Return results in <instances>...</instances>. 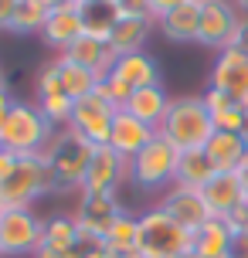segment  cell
Segmentation results:
<instances>
[{
    "label": "cell",
    "instance_id": "cell-50",
    "mask_svg": "<svg viewBox=\"0 0 248 258\" xmlns=\"http://www.w3.org/2000/svg\"><path fill=\"white\" fill-rule=\"evenodd\" d=\"M0 211H4V207H0Z\"/></svg>",
    "mask_w": 248,
    "mask_h": 258
},
{
    "label": "cell",
    "instance_id": "cell-18",
    "mask_svg": "<svg viewBox=\"0 0 248 258\" xmlns=\"http://www.w3.org/2000/svg\"><path fill=\"white\" fill-rule=\"evenodd\" d=\"M109 75H116L130 92L146 89V85H160V68H157V61H153L146 51L116 58V64H112V72H109Z\"/></svg>",
    "mask_w": 248,
    "mask_h": 258
},
{
    "label": "cell",
    "instance_id": "cell-38",
    "mask_svg": "<svg viewBox=\"0 0 248 258\" xmlns=\"http://www.w3.org/2000/svg\"><path fill=\"white\" fill-rule=\"evenodd\" d=\"M17 4H21V0H0V31H11V21H14Z\"/></svg>",
    "mask_w": 248,
    "mask_h": 258
},
{
    "label": "cell",
    "instance_id": "cell-19",
    "mask_svg": "<svg viewBox=\"0 0 248 258\" xmlns=\"http://www.w3.org/2000/svg\"><path fill=\"white\" fill-rule=\"evenodd\" d=\"M197 24H201V0H187V4L173 7L170 14H163L157 21L160 34L167 41H177V44L197 41Z\"/></svg>",
    "mask_w": 248,
    "mask_h": 258
},
{
    "label": "cell",
    "instance_id": "cell-4",
    "mask_svg": "<svg viewBox=\"0 0 248 258\" xmlns=\"http://www.w3.org/2000/svg\"><path fill=\"white\" fill-rule=\"evenodd\" d=\"M191 248H194V234L183 231L160 204L140 214V251H143V258H177Z\"/></svg>",
    "mask_w": 248,
    "mask_h": 258
},
{
    "label": "cell",
    "instance_id": "cell-47",
    "mask_svg": "<svg viewBox=\"0 0 248 258\" xmlns=\"http://www.w3.org/2000/svg\"><path fill=\"white\" fill-rule=\"evenodd\" d=\"M0 92H7V85H4V72H0Z\"/></svg>",
    "mask_w": 248,
    "mask_h": 258
},
{
    "label": "cell",
    "instance_id": "cell-40",
    "mask_svg": "<svg viewBox=\"0 0 248 258\" xmlns=\"http://www.w3.org/2000/svg\"><path fill=\"white\" fill-rule=\"evenodd\" d=\"M11 109H14V99H11V92H0V126H4V119L11 116Z\"/></svg>",
    "mask_w": 248,
    "mask_h": 258
},
{
    "label": "cell",
    "instance_id": "cell-45",
    "mask_svg": "<svg viewBox=\"0 0 248 258\" xmlns=\"http://www.w3.org/2000/svg\"><path fill=\"white\" fill-rule=\"evenodd\" d=\"M231 4L238 7V14H248V0H231Z\"/></svg>",
    "mask_w": 248,
    "mask_h": 258
},
{
    "label": "cell",
    "instance_id": "cell-2",
    "mask_svg": "<svg viewBox=\"0 0 248 258\" xmlns=\"http://www.w3.org/2000/svg\"><path fill=\"white\" fill-rule=\"evenodd\" d=\"M92 153H95V146L89 140H82L72 129H61L44 150L48 163H51V173H54V190H82Z\"/></svg>",
    "mask_w": 248,
    "mask_h": 258
},
{
    "label": "cell",
    "instance_id": "cell-12",
    "mask_svg": "<svg viewBox=\"0 0 248 258\" xmlns=\"http://www.w3.org/2000/svg\"><path fill=\"white\" fill-rule=\"evenodd\" d=\"M211 85L228 92L241 109H248V54L241 48L218 51V61H214V72H211Z\"/></svg>",
    "mask_w": 248,
    "mask_h": 258
},
{
    "label": "cell",
    "instance_id": "cell-28",
    "mask_svg": "<svg viewBox=\"0 0 248 258\" xmlns=\"http://www.w3.org/2000/svg\"><path fill=\"white\" fill-rule=\"evenodd\" d=\"M133 248H140V218L126 211L105 234V251H133Z\"/></svg>",
    "mask_w": 248,
    "mask_h": 258
},
{
    "label": "cell",
    "instance_id": "cell-39",
    "mask_svg": "<svg viewBox=\"0 0 248 258\" xmlns=\"http://www.w3.org/2000/svg\"><path fill=\"white\" fill-rule=\"evenodd\" d=\"M180 4H187V0H150V11H153V21H160L163 14H170L173 7H180Z\"/></svg>",
    "mask_w": 248,
    "mask_h": 258
},
{
    "label": "cell",
    "instance_id": "cell-6",
    "mask_svg": "<svg viewBox=\"0 0 248 258\" xmlns=\"http://www.w3.org/2000/svg\"><path fill=\"white\" fill-rule=\"evenodd\" d=\"M177 163H180V150L173 146L163 136H153L146 143V150L130 160V180L143 190H163V187H173V177H177Z\"/></svg>",
    "mask_w": 248,
    "mask_h": 258
},
{
    "label": "cell",
    "instance_id": "cell-10",
    "mask_svg": "<svg viewBox=\"0 0 248 258\" xmlns=\"http://www.w3.org/2000/svg\"><path fill=\"white\" fill-rule=\"evenodd\" d=\"M126 214V207L116 201V194H102V197H82L79 211H75V224H79V238L89 241H105L109 228Z\"/></svg>",
    "mask_w": 248,
    "mask_h": 258
},
{
    "label": "cell",
    "instance_id": "cell-34",
    "mask_svg": "<svg viewBox=\"0 0 248 258\" xmlns=\"http://www.w3.org/2000/svg\"><path fill=\"white\" fill-rule=\"evenodd\" d=\"M61 92V75H58V61H48L44 68L38 72V99H44V95H58Z\"/></svg>",
    "mask_w": 248,
    "mask_h": 258
},
{
    "label": "cell",
    "instance_id": "cell-49",
    "mask_svg": "<svg viewBox=\"0 0 248 258\" xmlns=\"http://www.w3.org/2000/svg\"><path fill=\"white\" fill-rule=\"evenodd\" d=\"M245 116H248V109H245Z\"/></svg>",
    "mask_w": 248,
    "mask_h": 258
},
{
    "label": "cell",
    "instance_id": "cell-30",
    "mask_svg": "<svg viewBox=\"0 0 248 258\" xmlns=\"http://www.w3.org/2000/svg\"><path fill=\"white\" fill-rule=\"evenodd\" d=\"M41 109V116L51 122V129L58 126H72V112H75V99L72 95H65V92H58V95H44V99H38L34 102Z\"/></svg>",
    "mask_w": 248,
    "mask_h": 258
},
{
    "label": "cell",
    "instance_id": "cell-31",
    "mask_svg": "<svg viewBox=\"0 0 248 258\" xmlns=\"http://www.w3.org/2000/svg\"><path fill=\"white\" fill-rule=\"evenodd\" d=\"M95 95L102 99V102H109L112 109H122V105L130 102V95L133 92L119 82L116 75H105V78H99V85H95Z\"/></svg>",
    "mask_w": 248,
    "mask_h": 258
},
{
    "label": "cell",
    "instance_id": "cell-1",
    "mask_svg": "<svg viewBox=\"0 0 248 258\" xmlns=\"http://www.w3.org/2000/svg\"><path fill=\"white\" fill-rule=\"evenodd\" d=\"M157 133L173 143L180 153L204 150L208 140L214 136V119L204 109L201 95H180V99H170V109H167V116H163Z\"/></svg>",
    "mask_w": 248,
    "mask_h": 258
},
{
    "label": "cell",
    "instance_id": "cell-16",
    "mask_svg": "<svg viewBox=\"0 0 248 258\" xmlns=\"http://www.w3.org/2000/svg\"><path fill=\"white\" fill-rule=\"evenodd\" d=\"M61 58H65V61H72V64H79V68H89L92 75H99V78H105L109 72H112V64H116L112 48H109L105 41L92 38V34H82V38L75 41V44H72Z\"/></svg>",
    "mask_w": 248,
    "mask_h": 258
},
{
    "label": "cell",
    "instance_id": "cell-22",
    "mask_svg": "<svg viewBox=\"0 0 248 258\" xmlns=\"http://www.w3.org/2000/svg\"><path fill=\"white\" fill-rule=\"evenodd\" d=\"M204 204H208L211 218H228V211L241 201V183L235 173H214L208 180V187L201 190Z\"/></svg>",
    "mask_w": 248,
    "mask_h": 258
},
{
    "label": "cell",
    "instance_id": "cell-32",
    "mask_svg": "<svg viewBox=\"0 0 248 258\" xmlns=\"http://www.w3.org/2000/svg\"><path fill=\"white\" fill-rule=\"evenodd\" d=\"M228 224V231L235 234V241H245L248 238V197H241L231 211H228V218H221Z\"/></svg>",
    "mask_w": 248,
    "mask_h": 258
},
{
    "label": "cell",
    "instance_id": "cell-37",
    "mask_svg": "<svg viewBox=\"0 0 248 258\" xmlns=\"http://www.w3.org/2000/svg\"><path fill=\"white\" fill-rule=\"evenodd\" d=\"M31 258H82V248H38Z\"/></svg>",
    "mask_w": 248,
    "mask_h": 258
},
{
    "label": "cell",
    "instance_id": "cell-51",
    "mask_svg": "<svg viewBox=\"0 0 248 258\" xmlns=\"http://www.w3.org/2000/svg\"><path fill=\"white\" fill-rule=\"evenodd\" d=\"M245 241H248V238H245Z\"/></svg>",
    "mask_w": 248,
    "mask_h": 258
},
{
    "label": "cell",
    "instance_id": "cell-20",
    "mask_svg": "<svg viewBox=\"0 0 248 258\" xmlns=\"http://www.w3.org/2000/svg\"><path fill=\"white\" fill-rule=\"evenodd\" d=\"M122 109L133 119L146 122L150 129H160V122H163V116H167V109H170V99H167V92H163V85H146V89L133 92L130 102L122 105Z\"/></svg>",
    "mask_w": 248,
    "mask_h": 258
},
{
    "label": "cell",
    "instance_id": "cell-13",
    "mask_svg": "<svg viewBox=\"0 0 248 258\" xmlns=\"http://www.w3.org/2000/svg\"><path fill=\"white\" fill-rule=\"evenodd\" d=\"M160 207H163L170 218L180 224L183 231H191V234H197V231H201V228H204V224L211 221V211H208V204H204L201 190H183V187H170V190L163 194Z\"/></svg>",
    "mask_w": 248,
    "mask_h": 258
},
{
    "label": "cell",
    "instance_id": "cell-5",
    "mask_svg": "<svg viewBox=\"0 0 248 258\" xmlns=\"http://www.w3.org/2000/svg\"><path fill=\"white\" fill-rule=\"evenodd\" d=\"M54 190V173L44 153H31L17 160V170L11 173V180L0 183V207H31V201H38L41 194Z\"/></svg>",
    "mask_w": 248,
    "mask_h": 258
},
{
    "label": "cell",
    "instance_id": "cell-24",
    "mask_svg": "<svg viewBox=\"0 0 248 258\" xmlns=\"http://www.w3.org/2000/svg\"><path fill=\"white\" fill-rule=\"evenodd\" d=\"M235 248V234L228 231L221 218H211L201 231L194 234V251L201 258H228Z\"/></svg>",
    "mask_w": 248,
    "mask_h": 258
},
{
    "label": "cell",
    "instance_id": "cell-48",
    "mask_svg": "<svg viewBox=\"0 0 248 258\" xmlns=\"http://www.w3.org/2000/svg\"><path fill=\"white\" fill-rule=\"evenodd\" d=\"M245 146H248V133H245Z\"/></svg>",
    "mask_w": 248,
    "mask_h": 258
},
{
    "label": "cell",
    "instance_id": "cell-17",
    "mask_svg": "<svg viewBox=\"0 0 248 258\" xmlns=\"http://www.w3.org/2000/svg\"><path fill=\"white\" fill-rule=\"evenodd\" d=\"M204 153H208L214 173H235L245 163L248 146H245V136L241 133H221V129H214V136L208 140Z\"/></svg>",
    "mask_w": 248,
    "mask_h": 258
},
{
    "label": "cell",
    "instance_id": "cell-29",
    "mask_svg": "<svg viewBox=\"0 0 248 258\" xmlns=\"http://www.w3.org/2000/svg\"><path fill=\"white\" fill-rule=\"evenodd\" d=\"M79 245V224L75 218H51L44 221L41 248H75Z\"/></svg>",
    "mask_w": 248,
    "mask_h": 258
},
{
    "label": "cell",
    "instance_id": "cell-26",
    "mask_svg": "<svg viewBox=\"0 0 248 258\" xmlns=\"http://www.w3.org/2000/svg\"><path fill=\"white\" fill-rule=\"evenodd\" d=\"M54 61H58V75H61V92H65V95H72V99L79 102V99H85V95H92V92H95L99 75H92L89 68H79V64L65 61L61 54H58Z\"/></svg>",
    "mask_w": 248,
    "mask_h": 258
},
{
    "label": "cell",
    "instance_id": "cell-8",
    "mask_svg": "<svg viewBox=\"0 0 248 258\" xmlns=\"http://www.w3.org/2000/svg\"><path fill=\"white\" fill-rule=\"evenodd\" d=\"M241 21V14L231 0H201V24H197V44H204L211 51H224L235 27Z\"/></svg>",
    "mask_w": 248,
    "mask_h": 258
},
{
    "label": "cell",
    "instance_id": "cell-11",
    "mask_svg": "<svg viewBox=\"0 0 248 258\" xmlns=\"http://www.w3.org/2000/svg\"><path fill=\"white\" fill-rule=\"evenodd\" d=\"M119 109H112L109 102H102L95 92L85 95L75 102V112H72V133H79L82 140H89L92 146H105L109 143V133H112V119H116Z\"/></svg>",
    "mask_w": 248,
    "mask_h": 258
},
{
    "label": "cell",
    "instance_id": "cell-41",
    "mask_svg": "<svg viewBox=\"0 0 248 258\" xmlns=\"http://www.w3.org/2000/svg\"><path fill=\"white\" fill-rule=\"evenodd\" d=\"M235 177H238V183H241V197H248V156H245V163L235 170Z\"/></svg>",
    "mask_w": 248,
    "mask_h": 258
},
{
    "label": "cell",
    "instance_id": "cell-33",
    "mask_svg": "<svg viewBox=\"0 0 248 258\" xmlns=\"http://www.w3.org/2000/svg\"><path fill=\"white\" fill-rule=\"evenodd\" d=\"M214 129H221V133H241L245 136L248 133V116L241 105H231L228 112H221V116H214Z\"/></svg>",
    "mask_w": 248,
    "mask_h": 258
},
{
    "label": "cell",
    "instance_id": "cell-25",
    "mask_svg": "<svg viewBox=\"0 0 248 258\" xmlns=\"http://www.w3.org/2000/svg\"><path fill=\"white\" fill-rule=\"evenodd\" d=\"M119 21V7L105 4V0H85L82 4V24H85V34L99 38L109 44V34Z\"/></svg>",
    "mask_w": 248,
    "mask_h": 258
},
{
    "label": "cell",
    "instance_id": "cell-21",
    "mask_svg": "<svg viewBox=\"0 0 248 258\" xmlns=\"http://www.w3.org/2000/svg\"><path fill=\"white\" fill-rule=\"evenodd\" d=\"M153 21H146V17H126V14H119L116 27H112V34H109V48L116 58L122 54H136L143 51L146 38H150V31H153Z\"/></svg>",
    "mask_w": 248,
    "mask_h": 258
},
{
    "label": "cell",
    "instance_id": "cell-36",
    "mask_svg": "<svg viewBox=\"0 0 248 258\" xmlns=\"http://www.w3.org/2000/svg\"><path fill=\"white\" fill-rule=\"evenodd\" d=\"M17 160H21V156L14 153V150L0 146V183H4V180H11V173L17 170Z\"/></svg>",
    "mask_w": 248,
    "mask_h": 258
},
{
    "label": "cell",
    "instance_id": "cell-43",
    "mask_svg": "<svg viewBox=\"0 0 248 258\" xmlns=\"http://www.w3.org/2000/svg\"><path fill=\"white\" fill-rule=\"evenodd\" d=\"M41 4H44L48 11H58V7H72L75 0H41Z\"/></svg>",
    "mask_w": 248,
    "mask_h": 258
},
{
    "label": "cell",
    "instance_id": "cell-15",
    "mask_svg": "<svg viewBox=\"0 0 248 258\" xmlns=\"http://www.w3.org/2000/svg\"><path fill=\"white\" fill-rule=\"evenodd\" d=\"M82 34H85V24H82V11L79 7H58V11H51L48 21H44V31H41L44 44L54 48L58 54H65Z\"/></svg>",
    "mask_w": 248,
    "mask_h": 258
},
{
    "label": "cell",
    "instance_id": "cell-42",
    "mask_svg": "<svg viewBox=\"0 0 248 258\" xmlns=\"http://www.w3.org/2000/svg\"><path fill=\"white\" fill-rule=\"evenodd\" d=\"M228 258H248V241H235V248H231Z\"/></svg>",
    "mask_w": 248,
    "mask_h": 258
},
{
    "label": "cell",
    "instance_id": "cell-7",
    "mask_svg": "<svg viewBox=\"0 0 248 258\" xmlns=\"http://www.w3.org/2000/svg\"><path fill=\"white\" fill-rule=\"evenodd\" d=\"M44 238V221L31 207L0 211V255H34Z\"/></svg>",
    "mask_w": 248,
    "mask_h": 258
},
{
    "label": "cell",
    "instance_id": "cell-3",
    "mask_svg": "<svg viewBox=\"0 0 248 258\" xmlns=\"http://www.w3.org/2000/svg\"><path fill=\"white\" fill-rule=\"evenodd\" d=\"M51 122L41 116L38 105L31 102H14L11 116L0 126V146L14 150L17 156H31V153H44L51 143Z\"/></svg>",
    "mask_w": 248,
    "mask_h": 258
},
{
    "label": "cell",
    "instance_id": "cell-23",
    "mask_svg": "<svg viewBox=\"0 0 248 258\" xmlns=\"http://www.w3.org/2000/svg\"><path fill=\"white\" fill-rule=\"evenodd\" d=\"M211 177H214V167H211L208 153H204V150H187V153H180L173 187H183V190H204Z\"/></svg>",
    "mask_w": 248,
    "mask_h": 258
},
{
    "label": "cell",
    "instance_id": "cell-46",
    "mask_svg": "<svg viewBox=\"0 0 248 258\" xmlns=\"http://www.w3.org/2000/svg\"><path fill=\"white\" fill-rule=\"evenodd\" d=\"M177 258H201V255H197L194 248H191V251H183V255H177Z\"/></svg>",
    "mask_w": 248,
    "mask_h": 258
},
{
    "label": "cell",
    "instance_id": "cell-44",
    "mask_svg": "<svg viewBox=\"0 0 248 258\" xmlns=\"http://www.w3.org/2000/svg\"><path fill=\"white\" fill-rule=\"evenodd\" d=\"M109 258H143L140 248H133V251H109Z\"/></svg>",
    "mask_w": 248,
    "mask_h": 258
},
{
    "label": "cell",
    "instance_id": "cell-35",
    "mask_svg": "<svg viewBox=\"0 0 248 258\" xmlns=\"http://www.w3.org/2000/svg\"><path fill=\"white\" fill-rule=\"evenodd\" d=\"M201 99H204V109H208V112H211V119H214V116H221V112H228L231 105H238L235 99L228 95V92L214 89V85H208V92H204Z\"/></svg>",
    "mask_w": 248,
    "mask_h": 258
},
{
    "label": "cell",
    "instance_id": "cell-9",
    "mask_svg": "<svg viewBox=\"0 0 248 258\" xmlns=\"http://www.w3.org/2000/svg\"><path fill=\"white\" fill-rule=\"evenodd\" d=\"M130 177V160L119 156L112 146H95L92 163L85 170V180H82V197H102V194H116L119 183Z\"/></svg>",
    "mask_w": 248,
    "mask_h": 258
},
{
    "label": "cell",
    "instance_id": "cell-27",
    "mask_svg": "<svg viewBox=\"0 0 248 258\" xmlns=\"http://www.w3.org/2000/svg\"><path fill=\"white\" fill-rule=\"evenodd\" d=\"M48 14L51 11L41 0H21L17 11H14V21H11V34H41Z\"/></svg>",
    "mask_w": 248,
    "mask_h": 258
},
{
    "label": "cell",
    "instance_id": "cell-14",
    "mask_svg": "<svg viewBox=\"0 0 248 258\" xmlns=\"http://www.w3.org/2000/svg\"><path fill=\"white\" fill-rule=\"evenodd\" d=\"M153 136H157V129H150L146 122L133 119L126 109H119L116 119H112V133H109V143L105 146H112L119 156L133 160L140 150H146V143L153 140Z\"/></svg>",
    "mask_w": 248,
    "mask_h": 258
}]
</instances>
